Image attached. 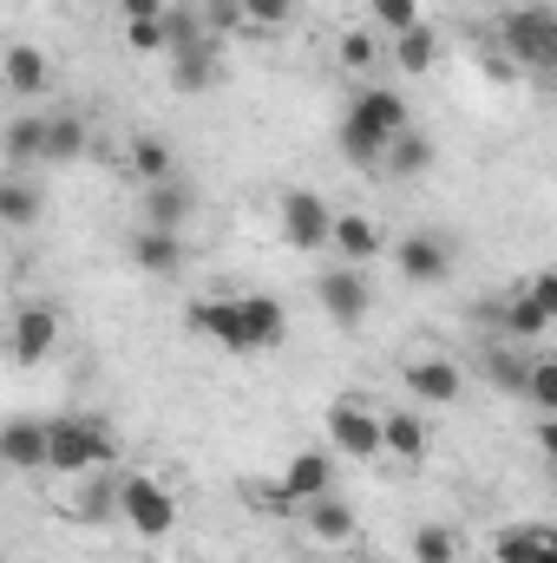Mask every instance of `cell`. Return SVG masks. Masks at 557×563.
<instances>
[{
	"instance_id": "ba28073f",
	"label": "cell",
	"mask_w": 557,
	"mask_h": 563,
	"mask_svg": "<svg viewBox=\"0 0 557 563\" xmlns=\"http://www.w3.org/2000/svg\"><path fill=\"white\" fill-rule=\"evenodd\" d=\"M328 223H335V210H328L321 190H288L282 197V243L288 250H321L328 243Z\"/></svg>"
},
{
	"instance_id": "7a4b0ae2",
	"label": "cell",
	"mask_w": 557,
	"mask_h": 563,
	"mask_svg": "<svg viewBox=\"0 0 557 563\" xmlns=\"http://www.w3.org/2000/svg\"><path fill=\"white\" fill-rule=\"evenodd\" d=\"M119 459V432L99 420V413H66V420H46V472L59 478H86L99 465Z\"/></svg>"
},
{
	"instance_id": "5bb4252c",
	"label": "cell",
	"mask_w": 557,
	"mask_h": 563,
	"mask_svg": "<svg viewBox=\"0 0 557 563\" xmlns=\"http://www.w3.org/2000/svg\"><path fill=\"white\" fill-rule=\"evenodd\" d=\"M237 321H243V347L250 354H270L288 334V308H282L276 295H237Z\"/></svg>"
},
{
	"instance_id": "d4e9b609",
	"label": "cell",
	"mask_w": 557,
	"mask_h": 563,
	"mask_svg": "<svg viewBox=\"0 0 557 563\" xmlns=\"http://www.w3.org/2000/svg\"><path fill=\"white\" fill-rule=\"evenodd\" d=\"M210 79H217V46H210V33H204V40L177 46V73H171V86H177V92H204Z\"/></svg>"
},
{
	"instance_id": "74e56055",
	"label": "cell",
	"mask_w": 557,
	"mask_h": 563,
	"mask_svg": "<svg viewBox=\"0 0 557 563\" xmlns=\"http://www.w3.org/2000/svg\"><path fill=\"white\" fill-rule=\"evenodd\" d=\"M341 66L368 73V66H374V33H341Z\"/></svg>"
},
{
	"instance_id": "60d3db41",
	"label": "cell",
	"mask_w": 557,
	"mask_h": 563,
	"mask_svg": "<svg viewBox=\"0 0 557 563\" xmlns=\"http://www.w3.org/2000/svg\"><path fill=\"white\" fill-rule=\"evenodd\" d=\"M125 7V20H157L164 13V0H119Z\"/></svg>"
},
{
	"instance_id": "83f0119b",
	"label": "cell",
	"mask_w": 557,
	"mask_h": 563,
	"mask_svg": "<svg viewBox=\"0 0 557 563\" xmlns=\"http://www.w3.org/2000/svg\"><path fill=\"white\" fill-rule=\"evenodd\" d=\"M433 59H439V33L426 20L407 26V33H394V66L401 73H433Z\"/></svg>"
},
{
	"instance_id": "d590c367",
	"label": "cell",
	"mask_w": 557,
	"mask_h": 563,
	"mask_svg": "<svg viewBox=\"0 0 557 563\" xmlns=\"http://www.w3.org/2000/svg\"><path fill=\"white\" fill-rule=\"evenodd\" d=\"M125 46L132 53H164V20H125Z\"/></svg>"
},
{
	"instance_id": "7c38bea8",
	"label": "cell",
	"mask_w": 557,
	"mask_h": 563,
	"mask_svg": "<svg viewBox=\"0 0 557 563\" xmlns=\"http://www.w3.org/2000/svg\"><path fill=\"white\" fill-rule=\"evenodd\" d=\"M184 321H190V334H210L223 354H250L243 347V321H237V295H197L184 308Z\"/></svg>"
},
{
	"instance_id": "4dcf8cb0",
	"label": "cell",
	"mask_w": 557,
	"mask_h": 563,
	"mask_svg": "<svg viewBox=\"0 0 557 563\" xmlns=\"http://www.w3.org/2000/svg\"><path fill=\"white\" fill-rule=\"evenodd\" d=\"M407 551H414V563H459V531L452 525H419Z\"/></svg>"
},
{
	"instance_id": "ac0fdd59",
	"label": "cell",
	"mask_w": 557,
	"mask_h": 563,
	"mask_svg": "<svg viewBox=\"0 0 557 563\" xmlns=\"http://www.w3.org/2000/svg\"><path fill=\"white\" fill-rule=\"evenodd\" d=\"M40 210H46L40 177H33V170H7V177H0V230H33Z\"/></svg>"
},
{
	"instance_id": "44dd1931",
	"label": "cell",
	"mask_w": 557,
	"mask_h": 563,
	"mask_svg": "<svg viewBox=\"0 0 557 563\" xmlns=\"http://www.w3.org/2000/svg\"><path fill=\"white\" fill-rule=\"evenodd\" d=\"M0 79H7V92H13V99H33V92H46L53 59H46L40 46H7V53H0Z\"/></svg>"
},
{
	"instance_id": "484cf974",
	"label": "cell",
	"mask_w": 557,
	"mask_h": 563,
	"mask_svg": "<svg viewBox=\"0 0 557 563\" xmlns=\"http://www.w3.org/2000/svg\"><path fill=\"white\" fill-rule=\"evenodd\" d=\"M426 420L419 413H381V452H394V459H426Z\"/></svg>"
},
{
	"instance_id": "603a6c76",
	"label": "cell",
	"mask_w": 557,
	"mask_h": 563,
	"mask_svg": "<svg viewBox=\"0 0 557 563\" xmlns=\"http://www.w3.org/2000/svg\"><path fill=\"white\" fill-rule=\"evenodd\" d=\"M381 164H387V170H394L401 184H414V177H426V170H433V139H426L419 125H407L401 139L381 151Z\"/></svg>"
},
{
	"instance_id": "2e32d148",
	"label": "cell",
	"mask_w": 557,
	"mask_h": 563,
	"mask_svg": "<svg viewBox=\"0 0 557 563\" xmlns=\"http://www.w3.org/2000/svg\"><path fill=\"white\" fill-rule=\"evenodd\" d=\"M0 465L7 472H46V420H0Z\"/></svg>"
},
{
	"instance_id": "f35d334b",
	"label": "cell",
	"mask_w": 557,
	"mask_h": 563,
	"mask_svg": "<svg viewBox=\"0 0 557 563\" xmlns=\"http://www.w3.org/2000/svg\"><path fill=\"white\" fill-rule=\"evenodd\" d=\"M288 7H295V0H237V13H243V20H256V26L288 20Z\"/></svg>"
},
{
	"instance_id": "8992f818",
	"label": "cell",
	"mask_w": 557,
	"mask_h": 563,
	"mask_svg": "<svg viewBox=\"0 0 557 563\" xmlns=\"http://www.w3.org/2000/svg\"><path fill=\"white\" fill-rule=\"evenodd\" d=\"M0 334H7V354H13L20 367H40V361L59 347V308H46V301H26V308H20V314L0 328Z\"/></svg>"
},
{
	"instance_id": "836d02e7",
	"label": "cell",
	"mask_w": 557,
	"mask_h": 563,
	"mask_svg": "<svg viewBox=\"0 0 557 563\" xmlns=\"http://www.w3.org/2000/svg\"><path fill=\"white\" fill-rule=\"evenodd\" d=\"M243 505H250V511H263V518H288V511H295L276 478H250V485H243Z\"/></svg>"
},
{
	"instance_id": "4fadbf2b",
	"label": "cell",
	"mask_w": 557,
	"mask_h": 563,
	"mask_svg": "<svg viewBox=\"0 0 557 563\" xmlns=\"http://www.w3.org/2000/svg\"><path fill=\"white\" fill-rule=\"evenodd\" d=\"M328 243L341 250V263H348V269H361V263H374V256L387 250V236H381V223H374L368 210H335Z\"/></svg>"
},
{
	"instance_id": "6da1fadb",
	"label": "cell",
	"mask_w": 557,
	"mask_h": 563,
	"mask_svg": "<svg viewBox=\"0 0 557 563\" xmlns=\"http://www.w3.org/2000/svg\"><path fill=\"white\" fill-rule=\"evenodd\" d=\"M414 125V112H407V99L394 92V86H361L354 99H348V112H341V132H335V144H341V157L348 164H381V151L401 139Z\"/></svg>"
},
{
	"instance_id": "3957f363",
	"label": "cell",
	"mask_w": 557,
	"mask_h": 563,
	"mask_svg": "<svg viewBox=\"0 0 557 563\" xmlns=\"http://www.w3.org/2000/svg\"><path fill=\"white\" fill-rule=\"evenodd\" d=\"M499 40H505V59H518V66H532V73H551L557 66V13L545 7V0L505 7Z\"/></svg>"
},
{
	"instance_id": "b9f144b4",
	"label": "cell",
	"mask_w": 557,
	"mask_h": 563,
	"mask_svg": "<svg viewBox=\"0 0 557 563\" xmlns=\"http://www.w3.org/2000/svg\"><path fill=\"white\" fill-rule=\"evenodd\" d=\"M479 66H485V79H512V59H505V53H485Z\"/></svg>"
},
{
	"instance_id": "8fae6325",
	"label": "cell",
	"mask_w": 557,
	"mask_h": 563,
	"mask_svg": "<svg viewBox=\"0 0 557 563\" xmlns=\"http://www.w3.org/2000/svg\"><path fill=\"white\" fill-rule=\"evenodd\" d=\"M401 387H407L414 400H426V407H452V400L466 394V374H459L446 354H419V361L401 367Z\"/></svg>"
},
{
	"instance_id": "d6986e66",
	"label": "cell",
	"mask_w": 557,
	"mask_h": 563,
	"mask_svg": "<svg viewBox=\"0 0 557 563\" xmlns=\"http://www.w3.org/2000/svg\"><path fill=\"white\" fill-rule=\"evenodd\" d=\"M125 256H132L139 276H177L184 269V236L177 230H132Z\"/></svg>"
},
{
	"instance_id": "52a82bcc",
	"label": "cell",
	"mask_w": 557,
	"mask_h": 563,
	"mask_svg": "<svg viewBox=\"0 0 557 563\" xmlns=\"http://www.w3.org/2000/svg\"><path fill=\"white\" fill-rule=\"evenodd\" d=\"M328 439H335V452H348V459H381V413L368 407V400H335L328 407Z\"/></svg>"
},
{
	"instance_id": "277c9868",
	"label": "cell",
	"mask_w": 557,
	"mask_h": 563,
	"mask_svg": "<svg viewBox=\"0 0 557 563\" xmlns=\"http://www.w3.org/2000/svg\"><path fill=\"white\" fill-rule=\"evenodd\" d=\"M119 518H125L139 538H171V531H177V498H171L164 478L132 472V478H119Z\"/></svg>"
},
{
	"instance_id": "cb8c5ba5",
	"label": "cell",
	"mask_w": 557,
	"mask_h": 563,
	"mask_svg": "<svg viewBox=\"0 0 557 563\" xmlns=\"http://www.w3.org/2000/svg\"><path fill=\"white\" fill-rule=\"evenodd\" d=\"M40 144H46V119H40V112H26V119H7L0 151H7V164H13V170H33V164H40Z\"/></svg>"
},
{
	"instance_id": "e575fe53",
	"label": "cell",
	"mask_w": 557,
	"mask_h": 563,
	"mask_svg": "<svg viewBox=\"0 0 557 563\" xmlns=\"http://www.w3.org/2000/svg\"><path fill=\"white\" fill-rule=\"evenodd\" d=\"M368 13H374L387 33H407V26H419V0H368Z\"/></svg>"
},
{
	"instance_id": "5b68a950",
	"label": "cell",
	"mask_w": 557,
	"mask_h": 563,
	"mask_svg": "<svg viewBox=\"0 0 557 563\" xmlns=\"http://www.w3.org/2000/svg\"><path fill=\"white\" fill-rule=\"evenodd\" d=\"M315 301H321V314L341 328V334H354L361 321H368V308H374V288H368V276L361 269H321L315 276Z\"/></svg>"
},
{
	"instance_id": "f546056e",
	"label": "cell",
	"mask_w": 557,
	"mask_h": 563,
	"mask_svg": "<svg viewBox=\"0 0 557 563\" xmlns=\"http://www.w3.org/2000/svg\"><path fill=\"white\" fill-rule=\"evenodd\" d=\"M125 164H132V177H139V184H157V177H171V170H177V157H171V144H164V139H132V157H125Z\"/></svg>"
},
{
	"instance_id": "30bf717a",
	"label": "cell",
	"mask_w": 557,
	"mask_h": 563,
	"mask_svg": "<svg viewBox=\"0 0 557 563\" xmlns=\"http://www.w3.org/2000/svg\"><path fill=\"white\" fill-rule=\"evenodd\" d=\"M394 269H401V282H414V288H433V282L452 276V243L433 236V230H414V236H401Z\"/></svg>"
},
{
	"instance_id": "1f68e13d",
	"label": "cell",
	"mask_w": 557,
	"mask_h": 563,
	"mask_svg": "<svg viewBox=\"0 0 557 563\" xmlns=\"http://www.w3.org/2000/svg\"><path fill=\"white\" fill-rule=\"evenodd\" d=\"M525 367H532V361H518L512 347H485V374H492V387L525 394Z\"/></svg>"
},
{
	"instance_id": "8d00e7d4",
	"label": "cell",
	"mask_w": 557,
	"mask_h": 563,
	"mask_svg": "<svg viewBox=\"0 0 557 563\" xmlns=\"http://www.w3.org/2000/svg\"><path fill=\"white\" fill-rule=\"evenodd\" d=\"M197 26H204V33H237L243 13H237V0H210V7L197 13Z\"/></svg>"
},
{
	"instance_id": "7402d4cb",
	"label": "cell",
	"mask_w": 557,
	"mask_h": 563,
	"mask_svg": "<svg viewBox=\"0 0 557 563\" xmlns=\"http://www.w3.org/2000/svg\"><path fill=\"white\" fill-rule=\"evenodd\" d=\"M485 321H499V334H512V341H538V334L551 328V314H545L532 295H512V301H485Z\"/></svg>"
},
{
	"instance_id": "ab89813d",
	"label": "cell",
	"mask_w": 557,
	"mask_h": 563,
	"mask_svg": "<svg viewBox=\"0 0 557 563\" xmlns=\"http://www.w3.org/2000/svg\"><path fill=\"white\" fill-rule=\"evenodd\" d=\"M525 295H532V301H538L545 314H557V276H551V269H538V276L525 282Z\"/></svg>"
},
{
	"instance_id": "d6a6232c",
	"label": "cell",
	"mask_w": 557,
	"mask_h": 563,
	"mask_svg": "<svg viewBox=\"0 0 557 563\" xmlns=\"http://www.w3.org/2000/svg\"><path fill=\"white\" fill-rule=\"evenodd\" d=\"M525 400L538 413H557V361H532L525 367Z\"/></svg>"
},
{
	"instance_id": "9c48e42d",
	"label": "cell",
	"mask_w": 557,
	"mask_h": 563,
	"mask_svg": "<svg viewBox=\"0 0 557 563\" xmlns=\"http://www.w3.org/2000/svg\"><path fill=\"white\" fill-rule=\"evenodd\" d=\"M197 203H204V197H197V184L171 170V177L144 184V203H139V210H144V230H184V223L197 217Z\"/></svg>"
},
{
	"instance_id": "ffe728a7",
	"label": "cell",
	"mask_w": 557,
	"mask_h": 563,
	"mask_svg": "<svg viewBox=\"0 0 557 563\" xmlns=\"http://www.w3.org/2000/svg\"><path fill=\"white\" fill-rule=\"evenodd\" d=\"M492 563H557V531L551 525H505L492 538Z\"/></svg>"
},
{
	"instance_id": "e0dca14e",
	"label": "cell",
	"mask_w": 557,
	"mask_h": 563,
	"mask_svg": "<svg viewBox=\"0 0 557 563\" xmlns=\"http://www.w3.org/2000/svg\"><path fill=\"white\" fill-rule=\"evenodd\" d=\"M302 511H308V538H321V544H354V538H361V511H354L341 492H321V498H308Z\"/></svg>"
},
{
	"instance_id": "9a60e30c",
	"label": "cell",
	"mask_w": 557,
	"mask_h": 563,
	"mask_svg": "<svg viewBox=\"0 0 557 563\" xmlns=\"http://www.w3.org/2000/svg\"><path fill=\"white\" fill-rule=\"evenodd\" d=\"M282 492H288V505L302 511L308 498H321V492H335V452H295L288 465H282L276 478Z\"/></svg>"
},
{
	"instance_id": "f1b7e54d",
	"label": "cell",
	"mask_w": 557,
	"mask_h": 563,
	"mask_svg": "<svg viewBox=\"0 0 557 563\" xmlns=\"http://www.w3.org/2000/svg\"><path fill=\"white\" fill-rule=\"evenodd\" d=\"M73 518H86V525L119 518V478H106V465H99V472H86V498L73 505Z\"/></svg>"
},
{
	"instance_id": "4316f807",
	"label": "cell",
	"mask_w": 557,
	"mask_h": 563,
	"mask_svg": "<svg viewBox=\"0 0 557 563\" xmlns=\"http://www.w3.org/2000/svg\"><path fill=\"white\" fill-rule=\"evenodd\" d=\"M73 157H86V119L59 112V119H46V144H40V164H73Z\"/></svg>"
}]
</instances>
